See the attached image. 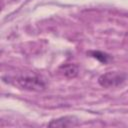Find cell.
<instances>
[{"label": "cell", "instance_id": "obj_2", "mask_svg": "<svg viewBox=\"0 0 128 128\" xmlns=\"http://www.w3.org/2000/svg\"><path fill=\"white\" fill-rule=\"evenodd\" d=\"M125 79H126V75L124 73L111 71L102 74L98 79V83L104 88H113L121 85L125 81Z\"/></svg>", "mask_w": 128, "mask_h": 128}, {"label": "cell", "instance_id": "obj_6", "mask_svg": "<svg viewBox=\"0 0 128 128\" xmlns=\"http://www.w3.org/2000/svg\"><path fill=\"white\" fill-rule=\"evenodd\" d=\"M126 38H127V40H128V33L126 34Z\"/></svg>", "mask_w": 128, "mask_h": 128}, {"label": "cell", "instance_id": "obj_1", "mask_svg": "<svg viewBox=\"0 0 128 128\" xmlns=\"http://www.w3.org/2000/svg\"><path fill=\"white\" fill-rule=\"evenodd\" d=\"M15 83L22 89L29 91H42L45 89V81L35 74H23L16 78Z\"/></svg>", "mask_w": 128, "mask_h": 128}, {"label": "cell", "instance_id": "obj_5", "mask_svg": "<svg viewBox=\"0 0 128 128\" xmlns=\"http://www.w3.org/2000/svg\"><path fill=\"white\" fill-rule=\"evenodd\" d=\"M89 55L97 60H99L100 62L102 63H107L108 60L110 59V56L106 53H103V52H100V51H90L89 52Z\"/></svg>", "mask_w": 128, "mask_h": 128}, {"label": "cell", "instance_id": "obj_4", "mask_svg": "<svg viewBox=\"0 0 128 128\" xmlns=\"http://www.w3.org/2000/svg\"><path fill=\"white\" fill-rule=\"evenodd\" d=\"M59 70L67 78H74L78 75V67L71 63H66L61 65L59 67Z\"/></svg>", "mask_w": 128, "mask_h": 128}, {"label": "cell", "instance_id": "obj_3", "mask_svg": "<svg viewBox=\"0 0 128 128\" xmlns=\"http://www.w3.org/2000/svg\"><path fill=\"white\" fill-rule=\"evenodd\" d=\"M77 124V120L74 117H61L55 120H52L48 126L50 127H69V126H75Z\"/></svg>", "mask_w": 128, "mask_h": 128}]
</instances>
